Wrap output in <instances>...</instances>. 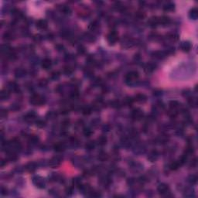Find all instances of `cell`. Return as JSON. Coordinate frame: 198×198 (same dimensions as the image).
Segmentation results:
<instances>
[{
  "instance_id": "36",
  "label": "cell",
  "mask_w": 198,
  "mask_h": 198,
  "mask_svg": "<svg viewBox=\"0 0 198 198\" xmlns=\"http://www.w3.org/2000/svg\"><path fill=\"white\" fill-rule=\"evenodd\" d=\"M145 16V14L142 12H137L135 13V17L139 19H143Z\"/></svg>"
},
{
  "instance_id": "46",
  "label": "cell",
  "mask_w": 198,
  "mask_h": 198,
  "mask_svg": "<svg viewBox=\"0 0 198 198\" xmlns=\"http://www.w3.org/2000/svg\"><path fill=\"white\" fill-rule=\"evenodd\" d=\"M111 104V106H112L113 108H119V107H120V103H119V102H118V101L112 102Z\"/></svg>"
},
{
  "instance_id": "41",
  "label": "cell",
  "mask_w": 198,
  "mask_h": 198,
  "mask_svg": "<svg viewBox=\"0 0 198 198\" xmlns=\"http://www.w3.org/2000/svg\"><path fill=\"white\" fill-rule=\"evenodd\" d=\"M188 102H189V104H190L191 106H193V107H195V106L196 105V104H197L196 100L195 98H193V97H190V98L189 99Z\"/></svg>"
},
{
  "instance_id": "5",
  "label": "cell",
  "mask_w": 198,
  "mask_h": 198,
  "mask_svg": "<svg viewBox=\"0 0 198 198\" xmlns=\"http://www.w3.org/2000/svg\"><path fill=\"white\" fill-rule=\"evenodd\" d=\"M157 190H158L159 194L163 195V196H166L169 193V186L166 183H160L158 186Z\"/></svg>"
},
{
  "instance_id": "11",
  "label": "cell",
  "mask_w": 198,
  "mask_h": 198,
  "mask_svg": "<svg viewBox=\"0 0 198 198\" xmlns=\"http://www.w3.org/2000/svg\"><path fill=\"white\" fill-rule=\"evenodd\" d=\"M41 66L44 70H49L52 67V61L51 59L45 58L41 63Z\"/></svg>"
},
{
  "instance_id": "25",
  "label": "cell",
  "mask_w": 198,
  "mask_h": 198,
  "mask_svg": "<svg viewBox=\"0 0 198 198\" xmlns=\"http://www.w3.org/2000/svg\"><path fill=\"white\" fill-rule=\"evenodd\" d=\"M169 107H170V108L172 109V110H176V109H177L178 108H180V103L177 102V101H171V102H169Z\"/></svg>"
},
{
  "instance_id": "24",
  "label": "cell",
  "mask_w": 198,
  "mask_h": 198,
  "mask_svg": "<svg viewBox=\"0 0 198 198\" xmlns=\"http://www.w3.org/2000/svg\"><path fill=\"white\" fill-rule=\"evenodd\" d=\"M97 144L99 145L103 146V145H105L107 143V138L105 137V135H102V136H100V137L97 139Z\"/></svg>"
},
{
  "instance_id": "33",
  "label": "cell",
  "mask_w": 198,
  "mask_h": 198,
  "mask_svg": "<svg viewBox=\"0 0 198 198\" xmlns=\"http://www.w3.org/2000/svg\"><path fill=\"white\" fill-rule=\"evenodd\" d=\"M73 68L72 67H65L64 68V73L66 74V75H70V74L73 73Z\"/></svg>"
},
{
  "instance_id": "49",
  "label": "cell",
  "mask_w": 198,
  "mask_h": 198,
  "mask_svg": "<svg viewBox=\"0 0 198 198\" xmlns=\"http://www.w3.org/2000/svg\"><path fill=\"white\" fill-rule=\"evenodd\" d=\"M66 193H67V195H70V194L72 193V189H71V188H67V189L66 190Z\"/></svg>"
},
{
  "instance_id": "48",
  "label": "cell",
  "mask_w": 198,
  "mask_h": 198,
  "mask_svg": "<svg viewBox=\"0 0 198 198\" xmlns=\"http://www.w3.org/2000/svg\"><path fill=\"white\" fill-rule=\"evenodd\" d=\"M6 193H7L6 189H4L3 187H2V188H1V194H2V195H6Z\"/></svg>"
},
{
  "instance_id": "2",
  "label": "cell",
  "mask_w": 198,
  "mask_h": 198,
  "mask_svg": "<svg viewBox=\"0 0 198 198\" xmlns=\"http://www.w3.org/2000/svg\"><path fill=\"white\" fill-rule=\"evenodd\" d=\"M30 103L33 105H42L45 103V99L40 94H33L30 98Z\"/></svg>"
},
{
  "instance_id": "4",
  "label": "cell",
  "mask_w": 198,
  "mask_h": 198,
  "mask_svg": "<svg viewBox=\"0 0 198 198\" xmlns=\"http://www.w3.org/2000/svg\"><path fill=\"white\" fill-rule=\"evenodd\" d=\"M62 159H63V158H62V156H54L51 160L49 161V166L52 167V168H57L58 167L61 162H62Z\"/></svg>"
},
{
  "instance_id": "17",
  "label": "cell",
  "mask_w": 198,
  "mask_h": 198,
  "mask_svg": "<svg viewBox=\"0 0 198 198\" xmlns=\"http://www.w3.org/2000/svg\"><path fill=\"white\" fill-rule=\"evenodd\" d=\"M25 120L28 122H33L36 120V114L33 111H30V112L27 113L25 116Z\"/></svg>"
},
{
  "instance_id": "9",
  "label": "cell",
  "mask_w": 198,
  "mask_h": 198,
  "mask_svg": "<svg viewBox=\"0 0 198 198\" xmlns=\"http://www.w3.org/2000/svg\"><path fill=\"white\" fill-rule=\"evenodd\" d=\"M171 20L168 16H163L159 18V25H162V26L165 27V26H168V25L170 23Z\"/></svg>"
},
{
  "instance_id": "42",
  "label": "cell",
  "mask_w": 198,
  "mask_h": 198,
  "mask_svg": "<svg viewBox=\"0 0 198 198\" xmlns=\"http://www.w3.org/2000/svg\"><path fill=\"white\" fill-rule=\"evenodd\" d=\"M60 78V73L59 72H53L51 73V78L53 80H57Z\"/></svg>"
},
{
  "instance_id": "26",
  "label": "cell",
  "mask_w": 198,
  "mask_h": 198,
  "mask_svg": "<svg viewBox=\"0 0 198 198\" xmlns=\"http://www.w3.org/2000/svg\"><path fill=\"white\" fill-rule=\"evenodd\" d=\"M197 180H198L197 176L195 174H192V175L189 176V177H188V182L192 185L196 184L197 183Z\"/></svg>"
},
{
  "instance_id": "43",
  "label": "cell",
  "mask_w": 198,
  "mask_h": 198,
  "mask_svg": "<svg viewBox=\"0 0 198 198\" xmlns=\"http://www.w3.org/2000/svg\"><path fill=\"white\" fill-rule=\"evenodd\" d=\"M78 52L80 54H84L85 53V48L83 46H79L78 48Z\"/></svg>"
},
{
  "instance_id": "35",
  "label": "cell",
  "mask_w": 198,
  "mask_h": 198,
  "mask_svg": "<svg viewBox=\"0 0 198 198\" xmlns=\"http://www.w3.org/2000/svg\"><path fill=\"white\" fill-rule=\"evenodd\" d=\"M36 126L39 128H43L46 126V123L43 120H37L36 121Z\"/></svg>"
},
{
  "instance_id": "44",
  "label": "cell",
  "mask_w": 198,
  "mask_h": 198,
  "mask_svg": "<svg viewBox=\"0 0 198 198\" xmlns=\"http://www.w3.org/2000/svg\"><path fill=\"white\" fill-rule=\"evenodd\" d=\"M0 116H1L2 118H5L7 116V111L5 109H2L1 112H0Z\"/></svg>"
},
{
  "instance_id": "10",
  "label": "cell",
  "mask_w": 198,
  "mask_h": 198,
  "mask_svg": "<svg viewBox=\"0 0 198 198\" xmlns=\"http://www.w3.org/2000/svg\"><path fill=\"white\" fill-rule=\"evenodd\" d=\"M36 27L38 29H40V30H45L48 27V22L45 19H40V20H38L36 22Z\"/></svg>"
},
{
  "instance_id": "1",
  "label": "cell",
  "mask_w": 198,
  "mask_h": 198,
  "mask_svg": "<svg viewBox=\"0 0 198 198\" xmlns=\"http://www.w3.org/2000/svg\"><path fill=\"white\" fill-rule=\"evenodd\" d=\"M139 77V74L137 71L135 70L129 71L126 73V75L125 77L126 82L129 84H132V83L135 82L136 80H138Z\"/></svg>"
},
{
  "instance_id": "14",
  "label": "cell",
  "mask_w": 198,
  "mask_h": 198,
  "mask_svg": "<svg viewBox=\"0 0 198 198\" xmlns=\"http://www.w3.org/2000/svg\"><path fill=\"white\" fill-rule=\"evenodd\" d=\"M180 49L183 52H189L191 49V44L190 42L186 41V42H183L180 44Z\"/></svg>"
},
{
  "instance_id": "16",
  "label": "cell",
  "mask_w": 198,
  "mask_h": 198,
  "mask_svg": "<svg viewBox=\"0 0 198 198\" xmlns=\"http://www.w3.org/2000/svg\"><path fill=\"white\" fill-rule=\"evenodd\" d=\"M135 100L139 103H144L147 100V97L143 94H138L135 97Z\"/></svg>"
},
{
  "instance_id": "13",
  "label": "cell",
  "mask_w": 198,
  "mask_h": 198,
  "mask_svg": "<svg viewBox=\"0 0 198 198\" xmlns=\"http://www.w3.org/2000/svg\"><path fill=\"white\" fill-rule=\"evenodd\" d=\"M159 156V153L156 150H152L150 152L148 155V159L150 161V162H155V161L158 159Z\"/></svg>"
},
{
  "instance_id": "21",
  "label": "cell",
  "mask_w": 198,
  "mask_h": 198,
  "mask_svg": "<svg viewBox=\"0 0 198 198\" xmlns=\"http://www.w3.org/2000/svg\"><path fill=\"white\" fill-rule=\"evenodd\" d=\"M163 10L166 11V12H171L172 11L173 9H174V4H173L172 3H166L163 7Z\"/></svg>"
},
{
  "instance_id": "28",
  "label": "cell",
  "mask_w": 198,
  "mask_h": 198,
  "mask_svg": "<svg viewBox=\"0 0 198 198\" xmlns=\"http://www.w3.org/2000/svg\"><path fill=\"white\" fill-rule=\"evenodd\" d=\"M180 166H181V164L180 163L179 160L178 161H175V162H173L170 164L169 167L172 170H177Z\"/></svg>"
},
{
  "instance_id": "15",
  "label": "cell",
  "mask_w": 198,
  "mask_h": 198,
  "mask_svg": "<svg viewBox=\"0 0 198 198\" xmlns=\"http://www.w3.org/2000/svg\"><path fill=\"white\" fill-rule=\"evenodd\" d=\"M148 26L152 28H155L159 25V18L158 17H152L148 21Z\"/></svg>"
},
{
  "instance_id": "12",
  "label": "cell",
  "mask_w": 198,
  "mask_h": 198,
  "mask_svg": "<svg viewBox=\"0 0 198 198\" xmlns=\"http://www.w3.org/2000/svg\"><path fill=\"white\" fill-rule=\"evenodd\" d=\"M156 69V64L154 63H148L145 65L144 70L146 73H152Z\"/></svg>"
},
{
  "instance_id": "34",
  "label": "cell",
  "mask_w": 198,
  "mask_h": 198,
  "mask_svg": "<svg viewBox=\"0 0 198 198\" xmlns=\"http://www.w3.org/2000/svg\"><path fill=\"white\" fill-rule=\"evenodd\" d=\"M29 141H30V143H31V144H36L39 141V139L36 135H32L30 138Z\"/></svg>"
},
{
  "instance_id": "40",
  "label": "cell",
  "mask_w": 198,
  "mask_h": 198,
  "mask_svg": "<svg viewBox=\"0 0 198 198\" xmlns=\"http://www.w3.org/2000/svg\"><path fill=\"white\" fill-rule=\"evenodd\" d=\"M62 12H63V13L64 14H70V9L68 7V6H63L61 9Z\"/></svg>"
},
{
  "instance_id": "6",
  "label": "cell",
  "mask_w": 198,
  "mask_h": 198,
  "mask_svg": "<svg viewBox=\"0 0 198 198\" xmlns=\"http://www.w3.org/2000/svg\"><path fill=\"white\" fill-rule=\"evenodd\" d=\"M143 115H144V114L142 112V111L140 110L139 108L134 109L132 112V118L133 120H136V121L141 120L143 118Z\"/></svg>"
},
{
  "instance_id": "8",
  "label": "cell",
  "mask_w": 198,
  "mask_h": 198,
  "mask_svg": "<svg viewBox=\"0 0 198 198\" xmlns=\"http://www.w3.org/2000/svg\"><path fill=\"white\" fill-rule=\"evenodd\" d=\"M152 56L156 59H159V60H163L164 58H166L167 57V54L166 51H156V52H153Z\"/></svg>"
},
{
  "instance_id": "47",
  "label": "cell",
  "mask_w": 198,
  "mask_h": 198,
  "mask_svg": "<svg viewBox=\"0 0 198 198\" xmlns=\"http://www.w3.org/2000/svg\"><path fill=\"white\" fill-rule=\"evenodd\" d=\"M40 86L43 87V86H45V85H46V84H47V81H46L45 79H43V80H41V81H40Z\"/></svg>"
},
{
  "instance_id": "19",
  "label": "cell",
  "mask_w": 198,
  "mask_h": 198,
  "mask_svg": "<svg viewBox=\"0 0 198 198\" xmlns=\"http://www.w3.org/2000/svg\"><path fill=\"white\" fill-rule=\"evenodd\" d=\"M189 17L191 19H196L198 18V10L196 8H193L189 12Z\"/></svg>"
},
{
  "instance_id": "18",
  "label": "cell",
  "mask_w": 198,
  "mask_h": 198,
  "mask_svg": "<svg viewBox=\"0 0 198 198\" xmlns=\"http://www.w3.org/2000/svg\"><path fill=\"white\" fill-rule=\"evenodd\" d=\"M10 93H9V90L8 89H3L1 91V93H0V97L3 101L4 100H7V99L9 97Z\"/></svg>"
},
{
  "instance_id": "39",
  "label": "cell",
  "mask_w": 198,
  "mask_h": 198,
  "mask_svg": "<svg viewBox=\"0 0 198 198\" xmlns=\"http://www.w3.org/2000/svg\"><path fill=\"white\" fill-rule=\"evenodd\" d=\"M3 39L5 40H11L12 39V35L10 33H9V32L5 33L4 35H3Z\"/></svg>"
},
{
  "instance_id": "38",
  "label": "cell",
  "mask_w": 198,
  "mask_h": 198,
  "mask_svg": "<svg viewBox=\"0 0 198 198\" xmlns=\"http://www.w3.org/2000/svg\"><path fill=\"white\" fill-rule=\"evenodd\" d=\"M84 115H90L91 113V108L90 107H84L82 110Z\"/></svg>"
},
{
  "instance_id": "23",
  "label": "cell",
  "mask_w": 198,
  "mask_h": 198,
  "mask_svg": "<svg viewBox=\"0 0 198 198\" xmlns=\"http://www.w3.org/2000/svg\"><path fill=\"white\" fill-rule=\"evenodd\" d=\"M26 74V70L22 68H19L15 71V76L16 78H22Z\"/></svg>"
},
{
  "instance_id": "30",
  "label": "cell",
  "mask_w": 198,
  "mask_h": 198,
  "mask_svg": "<svg viewBox=\"0 0 198 198\" xmlns=\"http://www.w3.org/2000/svg\"><path fill=\"white\" fill-rule=\"evenodd\" d=\"M94 147H95V143L94 142H88V143L85 145V148H86V150L88 151L93 150L94 148Z\"/></svg>"
},
{
  "instance_id": "20",
  "label": "cell",
  "mask_w": 198,
  "mask_h": 198,
  "mask_svg": "<svg viewBox=\"0 0 198 198\" xmlns=\"http://www.w3.org/2000/svg\"><path fill=\"white\" fill-rule=\"evenodd\" d=\"M54 150L56 152H62V151H64V148H65V145L64 143H62V142H57L54 145Z\"/></svg>"
},
{
  "instance_id": "22",
  "label": "cell",
  "mask_w": 198,
  "mask_h": 198,
  "mask_svg": "<svg viewBox=\"0 0 198 198\" xmlns=\"http://www.w3.org/2000/svg\"><path fill=\"white\" fill-rule=\"evenodd\" d=\"M166 38L171 42H176V41L178 40L179 36L177 33H169L166 36Z\"/></svg>"
},
{
  "instance_id": "32",
  "label": "cell",
  "mask_w": 198,
  "mask_h": 198,
  "mask_svg": "<svg viewBox=\"0 0 198 198\" xmlns=\"http://www.w3.org/2000/svg\"><path fill=\"white\" fill-rule=\"evenodd\" d=\"M36 164H35L34 163H29V164L26 166V169H27L28 171H31V172L34 171V170L36 169Z\"/></svg>"
},
{
  "instance_id": "45",
  "label": "cell",
  "mask_w": 198,
  "mask_h": 198,
  "mask_svg": "<svg viewBox=\"0 0 198 198\" xmlns=\"http://www.w3.org/2000/svg\"><path fill=\"white\" fill-rule=\"evenodd\" d=\"M69 124H70V121L68 119H66V120H64L63 122H62V127L64 128H67L69 126Z\"/></svg>"
},
{
  "instance_id": "3",
  "label": "cell",
  "mask_w": 198,
  "mask_h": 198,
  "mask_svg": "<svg viewBox=\"0 0 198 198\" xmlns=\"http://www.w3.org/2000/svg\"><path fill=\"white\" fill-rule=\"evenodd\" d=\"M118 40V35L115 31H111L107 36V40L110 45H114Z\"/></svg>"
},
{
  "instance_id": "37",
  "label": "cell",
  "mask_w": 198,
  "mask_h": 198,
  "mask_svg": "<svg viewBox=\"0 0 198 198\" xmlns=\"http://www.w3.org/2000/svg\"><path fill=\"white\" fill-rule=\"evenodd\" d=\"M97 27H98V24H97V22H91V23L89 25V27H88L89 30H92V31L94 30H96Z\"/></svg>"
},
{
  "instance_id": "7",
  "label": "cell",
  "mask_w": 198,
  "mask_h": 198,
  "mask_svg": "<svg viewBox=\"0 0 198 198\" xmlns=\"http://www.w3.org/2000/svg\"><path fill=\"white\" fill-rule=\"evenodd\" d=\"M33 182L38 188H44L45 187L44 180L40 177H33Z\"/></svg>"
},
{
  "instance_id": "27",
  "label": "cell",
  "mask_w": 198,
  "mask_h": 198,
  "mask_svg": "<svg viewBox=\"0 0 198 198\" xmlns=\"http://www.w3.org/2000/svg\"><path fill=\"white\" fill-rule=\"evenodd\" d=\"M9 89L10 91H17L19 90V87L15 82H10V83H9Z\"/></svg>"
},
{
  "instance_id": "29",
  "label": "cell",
  "mask_w": 198,
  "mask_h": 198,
  "mask_svg": "<svg viewBox=\"0 0 198 198\" xmlns=\"http://www.w3.org/2000/svg\"><path fill=\"white\" fill-rule=\"evenodd\" d=\"M97 159H98V160H100V161H102V162H103V161H105L108 159V155L105 152H101L97 156Z\"/></svg>"
},
{
  "instance_id": "31",
  "label": "cell",
  "mask_w": 198,
  "mask_h": 198,
  "mask_svg": "<svg viewBox=\"0 0 198 198\" xmlns=\"http://www.w3.org/2000/svg\"><path fill=\"white\" fill-rule=\"evenodd\" d=\"M83 133H84V135L86 136V137H89V136H91V135H92L93 132H92L91 129H89V128H85V129H84V130H83Z\"/></svg>"
}]
</instances>
